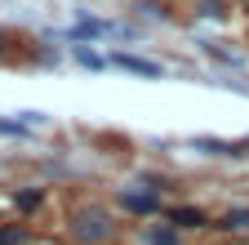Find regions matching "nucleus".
<instances>
[{"label":"nucleus","mask_w":249,"mask_h":245,"mask_svg":"<svg viewBox=\"0 0 249 245\" xmlns=\"http://www.w3.org/2000/svg\"><path fill=\"white\" fill-rule=\"evenodd\" d=\"M67 232H71V241H80V245H103V241L111 236V214H107L103 205H80V209H71Z\"/></svg>","instance_id":"1"},{"label":"nucleus","mask_w":249,"mask_h":245,"mask_svg":"<svg viewBox=\"0 0 249 245\" xmlns=\"http://www.w3.org/2000/svg\"><path fill=\"white\" fill-rule=\"evenodd\" d=\"M169 223H174L178 232H182V227H187V232H196V227H205L209 219H205V209H196V205H174Z\"/></svg>","instance_id":"2"},{"label":"nucleus","mask_w":249,"mask_h":245,"mask_svg":"<svg viewBox=\"0 0 249 245\" xmlns=\"http://www.w3.org/2000/svg\"><path fill=\"white\" fill-rule=\"evenodd\" d=\"M120 205L134 209V214H156V209H160L156 192H120Z\"/></svg>","instance_id":"3"},{"label":"nucleus","mask_w":249,"mask_h":245,"mask_svg":"<svg viewBox=\"0 0 249 245\" xmlns=\"http://www.w3.org/2000/svg\"><path fill=\"white\" fill-rule=\"evenodd\" d=\"M111 63L124 67V72H134V76H151V80L160 76V67H156V63H147V58H134V54H116Z\"/></svg>","instance_id":"4"},{"label":"nucleus","mask_w":249,"mask_h":245,"mask_svg":"<svg viewBox=\"0 0 249 245\" xmlns=\"http://www.w3.org/2000/svg\"><path fill=\"white\" fill-rule=\"evenodd\" d=\"M192 147H200L205 156H245L240 147H231V143H218V138H192Z\"/></svg>","instance_id":"5"},{"label":"nucleus","mask_w":249,"mask_h":245,"mask_svg":"<svg viewBox=\"0 0 249 245\" xmlns=\"http://www.w3.org/2000/svg\"><path fill=\"white\" fill-rule=\"evenodd\" d=\"M142 245H178V227H147L142 232Z\"/></svg>","instance_id":"6"},{"label":"nucleus","mask_w":249,"mask_h":245,"mask_svg":"<svg viewBox=\"0 0 249 245\" xmlns=\"http://www.w3.org/2000/svg\"><path fill=\"white\" fill-rule=\"evenodd\" d=\"M27 241V227H0V245H22Z\"/></svg>","instance_id":"7"},{"label":"nucleus","mask_w":249,"mask_h":245,"mask_svg":"<svg viewBox=\"0 0 249 245\" xmlns=\"http://www.w3.org/2000/svg\"><path fill=\"white\" fill-rule=\"evenodd\" d=\"M223 227H249V214L245 209H231L227 219H223Z\"/></svg>","instance_id":"8"},{"label":"nucleus","mask_w":249,"mask_h":245,"mask_svg":"<svg viewBox=\"0 0 249 245\" xmlns=\"http://www.w3.org/2000/svg\"><path fill=\"white\" fill-rule=\"evenodd\" d=\"M14 201H18V209H36L40 205V192H18Z\"/></svg>","instance_id":"9"},{"label":"nucleus","mask_w":249,"mask_h":245,"mask_svg":"<svg viewBox=\"0 0 249 245\" xmlns=\"http://www.w3.org/2000/svg\"><path fill=\"white\" fill-rule=\"evenodd\" d=\"M76 58L85 67H107V58H98V54H89V49H76Z\"/></svg>","instance_id":"10"},{"label":"nucleus","mask_w":249,"mask_h":245,"mask_svg":"<svg viewBox=\"0 0 249 245\" xmlns=\"http://www.w3.org/2000/svg\"><path fill=\"white\" fill-rule=\"evenodd\" d=\"M200 14H205V18H223L227 9H223V5H218V0H200Z\"/></svg>","instance_id":"11"},{"label":"nucleus","mask_w":249,"mask_h":245,"mask_svg":"<svg viewBox=\"0 0 249 245\" xmlns=\"http://www.w3.org/2000/svg\"><path fill=\"white\" fill-rule=\"evenodd\" d=\"M0 134H22V125L18 120H0Z\"/></svg>","instance_id":"12"},{"label":"nucleus","mask_w":249,"mask_h":245,"mask_svg":"<svg viewBox=\"0 0 249 245\" xmlns=\"http://www.w3.org/2000/svg\"><path fill=\"white\" fill-rule=\"evenodd\" d=\"M0 54H5V32H0Z\"/></svg>","instance_id":"13"}]
</instances>
